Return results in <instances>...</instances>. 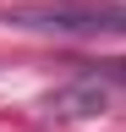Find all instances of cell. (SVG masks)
Returning a JSON list of instances; mask_svg holds the SVG:
<instances>
[{"label":"cell","instance_id":"1","mask_svg":"<svg viewBox=\"0 0 126 132\" xmlns=\"http://www.w3.org/2000/svg\"><path fill=\"white\" fill-rule=\"evenodd\" d=\"M22 33H55V39H121L126 6L121 0H50V6H17L6 11Z\"/></svg>","mask_w":126,"mask_h":132},{"label":"cell","instance_id":"2","mask_svg":"<svg viewBox=\"0 0 126 132\" xmlns=\"http://www.w3.org/2000/svg\"><path fill=\"white\" fill-rule=\"evenodd\" d=\"M104 105H110V88H104L99 72L82 77V82H71V88H60V94H50V110L55 116H99Z\"/></svg>","mask_w":126,"mask_h":132}]
</instances>
